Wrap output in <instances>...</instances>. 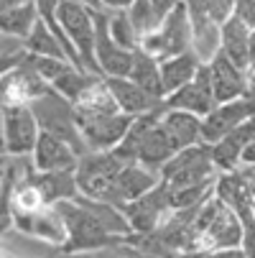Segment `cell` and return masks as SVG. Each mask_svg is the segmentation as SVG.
Segmentation results:
<instances>
[{
	"label": "cell",
	"mask_w": 255,
	"mask_h": 258,
	"mask_svg": "<svg viewBox=\"0 0 255 258\" xmlns=\"http://www.w3.org/2000/svg\"><path fill=\"white\" fill-rule=\"evenodd\" d=\"M79 154L71 146L46 131H41L39 143L31 154V161L39 171H77L79 166Z\"/></svg>",
	"instance_id": "cell-16"
},
{
	"label": "cell",
	"mask_w": 255,
	"mask_h": 258,
	"mask_svg": "<svg viewBox=\"0 0 255 258\" xmlns=\"http://www.w3.org/2000/svg\"><path fill=\"white\" fill-rule=\"evenodd\" d=\"M252 136H255V118L247 120V123H242L240 128H235L232 133H227L225 138H220L217 143H209L214 166L220 169V171H235V169H240L245 146L250 143Z\"/></svg>",
	"instance_id": "cell-21"
},
{
	"label": "cell",
	"mask_w": 255,
	"mask_h": 258,
	"mask_svg": "<svg viewBox=\"0 0 255 258\" xmlns=\"http://www.w3.org/2000/svg\"><path fill=\"white\" fill-rule=\"evenodd\" d=\"M250 75H252V77H255V67H252V69H250Z\"/></svg>",
	"instance_id": "cell-36"
},
{
	"label": "cell",
	"mask_w": 255,
	"mask_h": 258,
	"mask_svg": "<svg viewBox=\"0 0 255 258\" xmlns=\"http://www.w3.org/2000/svg\"><path fill=\"white\" fill-rule=\"evenodd\" d=\"M222 54L242 69H252V28L237 16L222 23Z\"/></svg>",
	"instance_id": "cell-22"
},
{
	"label": "cell",
	"mask_w": 255,
	"mask_h": 258,
	"mask_svg": "<svg viewBox=\"0 0 255 258\" xmlns=\"http://www.w3.org/2000/svg\"><path fill=\"white\" fill-rule=\"evenodd\" d=\"M128 161H123L115 151H87L79 159L77 166V181H79V195L90 200H102L118 205L115 187L118 176Z\"/></svg>",
	"instance_id": "cell-3"
},
{
	"label": "cell",
	"mask_w": 255,
	"mask_h": 258,
	"mask_svg": "<svg viewBox=\"0 0 255 258\" xmlns=\"http://www.w3.org/2000/svg\"><path fill=\"white\" fill-rule=\"evenodd\" d=\"M110 36L125 49L140 46V36H138L128 11H110Z\"/></svg>",
	"instance_id": "cell-29"
},
{
	"label": "cell",
	"mask_w": 255,
	"mask_h": 258,
	"mask_svg": "<svg viewBox=\"0 0 255 258\" xmlns=\"http://www.w3.org/2000/svg\"><path fill=\"white\" fill-rule=\"evenodd\" d=\"M217 176H220V169L214 166L209 143H199V146H192V149L176 151L174 159L161 169V179L171 189L214 184Z\"/></svg>",
	"instance_id": "cell-5"
},
{
	"label": "cell",
	"mask_w": 255,
	"mask_h": 258,
	"mask_svg": "<svg viewBox=\"0 0 255 258\" xmlns=\"http://www.w3.org/2000/svg\"><path fill=\"white\" fill-rule=\"evenodd\" d=\"M202 67H204V61L199 59V54H197L194 49L163 59V61H161V80H163V92H166V97L174 95L176 90H181L184 85H189V82L199 75Z\"/></svg>",
	"instance_id": "cell-23"
},
{
	"label": "cell",
	"mask_w": 255,
	"mask_h": 258,
	"mask_svg": "<svg viewBox=\"0 0 255 258\" xmlns=\"http://www.w3.org/2000/svg\"><path fill=\"white\" fill-rule=\"evenodd\" d=\"M56 210L66 225V243L64 253H87V250H100L107 245H118L123 243L107 230L100 220L95 217L92 210H87L79 200H64L56 202Z\"/></svg>",
	"instance_id": "cell-1"
},
{
	"label": "cell",
	"mask_w": 255,
	"mask_h": 258,
	"mask_svg": "<svg viewBox=\"0 0 255 258\" xmlns=\"http://www.w3.org/2000/svg\"><path fill=\"white\" fill-rule=\"evenodd\" d=\"M252 118H255V102L250 97L217 102V107L212 110V113L202 118L204 143H217L220 138H225L227 133H232L235 128H240L242 123H247Z\"/></svg>",
	"instance_id": "cell-12"
},
{
	"label": "cell",
	"mask_w": 255,
	"mask_h": 258,
	"mask_svg": "<svg viewBox=\"0 0 255 258\" xmlns=\"http://www.w3.org/2000/svg\"><path fill=\"white\" fill-rule=\"evenodd\" d=\"M128 13H130V21H133V26H135L138 36H140V41H143L148 33H153V31L166 21V16L153 6V0H135Z\"/></svg>",
	"instance_id": "cell-28"
},
{
	"label": "cell",
	"mask_w": 255,
	"mask_h": 258,
	"mask_svg": "<svg viewBox=\"0 0 255 258\" xmlns=\"http://www.w3.org/2000/svg\"><path fill=\"white\" fill-rule=\"evenodd\" d=\"M207 67H209V75H212V87H214L217 102H230V100L245 97L247 85H250V72L247 69L237 67L222 51L217 54Z\"/></svg>",
	"instance_id": "cell-15"
},
{
	"label": "cell",
	"mask_w": 255,
	"mask_h": 258,
	"mask_svg": "<svg viewBox=\"0 0 255 258\" xmlns=\"http://www.w3.org/2000/svg\"><path fill=\"white\" fill-rule=\"evenodd\" d=\"M135 0H102V8L105 11H130V6Z\"/></svg>",
	"instance_id": "cell-33"
},
{
	"label": "cell",
	"mask_w": 255,
	"mask_h": 258,
	"mask_svg": "<svg viewBox=\"0 0 255 258\" xmlns=\"http://www.w3.org/2000/svg\"><path fill=\"white\" fill-rule=\"evenodd\" d=\"M192 39H194V31H192L189 8H187V3H179L166 16V21L140 41V49L148 51L151 56H156L158 61H163L168 56L189 51L192 49Z\"/></svg>",
	"instance_id": "cell-6"
},
{
	"label": "cell",
	"mask_w": 255,
	"mask_h": 258,
	"mask_svg": "<svg viewBox=\"0 0 255 258\" xmlns=\"http://www.w3.org/2000/svg\"><path fill=\"white\" fill-rule=\"evenodd\" d=\"M250 174V179H252V184H255V171H247Z\"/></svg>",
	"instance_id": "cell-35"
},
{
	"label": "cell",
	"mask_w": 255,
	"mask_h": 258,
	"mask_svg": "<svg viewBox=\"0 0 255 258\" xmlns=\"http://www.w3.org/2000/svg\"><path fill=\"white\" fill-rule=\"evenodd\" d=\"M13 228L23 235H31L36 240H44L49 245L64 248L66 243V225L56 210V205H44L39 210L13 212Z\"/></svg>",
	"instance_id": "cell-11"
},
{
	"label": "cell",
	"mask_w": 255,
	"mask_h": 258,
	"mask_svg": "<svg viewBox=\"0 0 255 258\" xmlns=\"http://www.w3.org/2000/svg\"><path fill=\"white\" fill-rule=\"evenodd\" d=\"M84 6H90V8H95V11H105L102 8V0H82Z\"/></svg>",
	"instance_id": "cell-34"
},
{
	"label": "cell",
	"mask_w": 255,
	"mask_h": 258,
	"mask_svg": "<svg viewBox=\"0 0 255 258\" xmlns=\"http://www.w3.org/2000/svg\"><path fill=\"white\" fill-rule=\"evenodd\" d=\"M232 16H235V0H214L212 8H209V18L220 26L225 21H230Z\"/></svg>",
	"instance_id": "cell-30"
},
{
	"label": "cell",
	"mask_w": 255,
	"mask_h": 258,
	"mask_svg": "<svg viewBox=\"0 0 255 258\" xmlns=\"http://www.w3.org/2000/svg\"><path fill=\"white\" fill-rule=\"evenodd\" d=\"M23 44H26V49H28V54H36V56H51V59H66V61H71L69 59V54H66V49H64V44H61V39L59 36L39 18V23L33 26V31L23 39Z\"/></svg>",
	"instance_id": "cell-26"
},
{
	"label": "cell",
	"mask_w": 255,
	"mask_h": 258,
	"mask_svg": "<svg viewBox=\"0 0 255 258\" xmlns=\"http://www.w3.org/2000/svg\"><path fill=\"white\" fill-rule=\"evenodd\" d=\"M41 136L31 105H3V154L6 156H28L33 154Z\"/></svg>",
	"instance_id": "cell-8"
},
{
	"label": "cell",
	"mask_w": 255,
	"mask_h": 258,
	"mask_svg": "<svg viewBox=\"0 0 255 258\" xmlns=\"http://www.w3.org/2000/svg\"><path fill=\"white\" fill-rule=\"evenodd\" d=\"M107 87H110L118 107L123 110V113L138 118V115H145L151 113V110H156L158 105H163V100L153 97L148 90H143L140 85H135L133 80L128 77H105Z\"/></svg>",
	"instance_id": "cell-19"
},
{
	"label": "cell",
	"mask_w": 255,
	"mask_h": 258,
	"mask_svg": "<svg viewBox=\"0 0 255 258\" xmlns=\"http://www.w3.org/2000/svg\"><path fill=\"white\" fill-rule=\"evenodd\" d=\"M161 184V171L156 169H148L138 161H128L118 176V187H115V200H118V207L125 210L130 202L140 200L143 195H148L153 187Z\"/></svg>",
	"instance_id": "cell-17"
},
{
	"label": "cell",
	"mask_w": 255,
	"mask_h": 258,
	"mask_svg": "<svg viewBox=\"0 0 255 258\" xmlns=\"http://www.w3.org/2000/svg\"><path fill=\"white\" fill-rule=\"evenodd\" d=\"M235 16L255 31V0H235Z\"/></svg>",
	"instance_id": "cell-31"
},
{
	"label": "cell",
	"mask_w": 255,
	"mask_h": 258,
	"mask_svg": "<svg viewBox=\"0 0 255 258\" xmlns=\"http://www.w3.org/2000/svg\"><path fill=\"white\" fill-rule=\"evenodd\" d=\"M252 215H255V200H252Z\"/></svg>",
	"instance_id": "cell-37"
},
{
	"label": "cell",
	"mask_w": 255,
	"mask_h": 258,
	"mask_svg": "<svg viewBox=\"0 0 255 258\" xmlns=\"http://www.w3.org/2000/svg\"><path fill=\"white\" fill-rule=\"evenodd\" d=\"M36 120H39L41 131L66 141L71 149H74L79 156H84L90 149L84 143V136L79 131V123H77V113H74V102L66 100L64 95H59L54 87H49L44 95H39L36 100L28 102Z\"/></svg>",
	"instance_id": "cell-2"
},
{
	"label": "cell",
	"mask_w": 255,
	"mask_h": 258,
	"mask_svg": "<svg viewBox=\"0 0 255 258\" xmlns=\"http://www.w3.org/2000/svg\"><path fill=\"white\" fill-rule=\"evenodd\" d=\"M161 125L166 128V133H168V138H171V143H174L176 151H184V149H192V146L204 143L202 118L194 115V113L166 107L163 115H161Z\"/></svg>",
	"instance_id": "cell-20"
},
{
	"label": "cell",
	"mask_w": 255,
	"mask_h": 258,
	"mask_svg": "<svg viewBox=\"0 0 255 258\" xmlns=\"http://www.w3.org/2000/svg\"><path fill=\"white\" fill-rule=\"evenodd\" d=\"M192 49L199 54V59L204 64H209L217 54L222 51V26L214 23L209 16H194L192 18Z\"/></svg>",
	"instance_id": "cell-24"
},
{
	"label": "cell",
	"mask_w": 255,
	"mask_h": 258,
	"mask_svg": "<svg viewBox=\"0 0 255 258\" xmlns=\"http://www.w3.org/2000/svg\"><path fill=\"white\" fill-rule=\"evenodd\" d=\"M49 87L51 85L36 72L31 59L26 56L18 67L3 72V105H28Z\"/></svg>",
	"instance_id": "cell-13"
},
{
	"label": "cell",
	"mask_w": 255,
	"mask_h": 258,
	"mask_svg": "<svg viewBox=\"0 0 255 258\" xmlns=\"http://www.w3.org/2000/svg\"><path fill=\"white\" fill-rule=\"evenodd\" d=\"M95 8L84 6L82 0H61L59 3V23L66 33V39L71 41L74 51L82 59V67L92 75H100V64L95 54V39H97V18Z\"/></svg>",
	"instance_id": "cell-4"
},
{
	"label": "cell",
	"mask_w": 255,
	"mask_h": 258,
	"mask_svg": "<svg viewBox=\"0 0 255 258\" xmlns=\"http://www.w3.org/2000/svg\"><path fill=\"white\" fill-rule=\"evenodd\" d=\"M97 39H95V54L102 77H130L135 49L120 46L110 36V11H97Z\"/></svg>",
	"instance_id": "cell-9"
},
{
	"label": "cell",
	"mask_w": 255,
	"mask_h": 258,
	"mask_svg": "<svg viewBox=\"0 0 255 258\" xmlns=\"http://www.w3.org/2000/svg\"><path fill=\"white\" fill-rule=\"evenodd\" d=\"M171 212H174V207H171V189H168V184L163 179H161L158 187H153L148 195H143L140 200H135V202H130L125 207V215L130 220L135 235L153 233L156 228H161L166 223Z\"/></svg>",
	"instance_id": "cell-10"
},
{
	"label": "cell",
	"mask_w": 255,
	"mask_h": 258,
	"mask_svg": "<svg viewBox=\"0 0 255 258\" xmlns=\"http://www.w3.org/2000/svg\"><path fill=\"white\" fill-rule=\"evenodd\" d=\"M128 80H133L143 90H148L153 97L166 100L163 80H161V61L156 56H151L148 51H143L140 46L135 49V59H133V69H130V77Z\"/></svg>",
	"instance_id": "cell-25"
},
{
	"label": "cell",
	"mask_w": 255,
	"mask_h": 258,
	"mask_svg": "<svg viewBox=\"0 0 255 258\" xmlns=\"http://www.w3.org/2000/svg\"><path fill=\"white\" fill-rule=\"evenodd\" d=\"M74 113L90 151H115L133 125V115L123 113V110H118V113H87V110L74 107Z\"/></svg>",
	"instance_id": "cell-7"
},
{
	"label": "cell",
	"mask_w": 255,
	"mask_h": 258,
	"mask_svg": "<svg viewBox=\"0 0 255 258\" xmlns=\"http://www.w3.org/2000/svg\"><path fill=\"white\" fill-rule=\"evenodd\" d=\"M28 179L33 181V187L41 192L46 205H56V202H64V200H77L79 197L77 171H39L31 161Z\"/></svg>",
	"instance_id": "cell-18"
},
{
	"label": "cell",
	"mask_w": 255,
	"mask_h": 258,
	"mask_svg": "<svg viewBox=\"0 0 255 258\" xmlns=\"http://www.w3.org/2000/svg\"><path fill=\"white\" fill-rule=\"evenodd\" d=\"M166 107H174V110H187V113H194L199 118L209 115L212 110L217 107V95H214V87H212V75H209V67L204 64L199 69V75L184 85L181 90H176L174 95H168L166 100Z\"/></svg>",
	"instance_id": "cell-14"
},
{
	"label": "cell",
	"mask_w": 255,
	"mask_h": 258,
	"mask_svg": "<svg viewBox=\"0 0 255 258\" xmlns=\"http://www.w3.org/2000/svg\"><path fill=\"white\" fill-rule=\"evenodd\" d=\"M240 169H245V171H255V136H252L250 143L245 146V154H242Z\"/></svg>",
	"instance_id": "cell-32"
},
{
	"label": "cell",
	"mask_w": 255,
	"mask_h": 258,
	"mask_svg": "<svg viewBox=\"0 0 255 258\" xmlns=\"http://www.w3.org/2000/svg\"><path fill=\"white\" fill-rule=\"evenodd\" d=\"M97 80H102V77H100V75H92V72H87V69H79V67H69L61 77H56V80L51 82V87H54L59 95H64L66 100L79 102V100L87 95V90H90Z\"/></svg>",
	"instance_id": "cell-27"
}]
</instances>
